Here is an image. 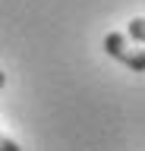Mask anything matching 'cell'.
I'll list each match as a JSON object with an SVG mask.
<instances>
[{
  "label": "cell",
  "instance_id": "6da1fadb",
  "mask_svg": "<svg viewBox=\"0 0 145 151\" xmlns=\"http://www.w3.org/2000/svg\"><path fill=\"white\" fill-rule=\"evenodd\" d=\"M104 54L114 57V60H120L123 66H129V69H136V73L145 69V54L139 50V47H133L123 35H117V32L104 35Z\"/></svg>",
  "mask_w": 145,
  "mask_h": 151
},
{
  "label": "cell",
  "instance_id": "277c9868",
  "mask_svg": "<svg viewBox=\"0 0 145 151\" xmlns=\"http://www.w3.org/2000/svg\"><path fill=\"white\" fill-rule=\"evenodd\" d=\"M3 85H6V76H3V69H0V88H3Z\"/></svg>",
  "mask_w": 145,
  "mask_h": 151
},
{
  "label": "cell",
  "instance_id": "7a4b0ae2",
  "mask_svg": "<svg viewBox=\"0 0 145 151\" xmlns=\"http://www.w3.org/2000/svg\"><path fill=\"white\" fill-rule=\"evenodd\" d=\"M142 25H145V19H142V16H136L133 22H129V38H136L139 44H142V38H145V28H142Z\"/></svg>",
  "mask_w": 145,
  "mask_h": 151
},
{
  "label": "cell",
  "instance_id": "3957f363",
  "mask_svg": "<svg viewBox=\"0 0 145 151\" xmlns=\"http://www.w3.org/2000/svg\"><path fill=\"white\" fill-rule=\"evenodd\" d=\"M0 151H22V148L10 139V135H3V132H0Z\"/></svg>",
  "mask_w": 145,
  "mask_h": 151
}]
</instances>
